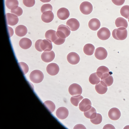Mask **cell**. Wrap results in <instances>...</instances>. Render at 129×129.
Returning a JSON list of instances; mask_svg holds the SVG:
<instances>
[{
  "label": "cell",
  "mask_w": 129,
  "mask_h": 129,
  "mask_svg": "<svg viewBox=\"0 0 129 129\" xmlns=\"http://www.w3.org/2000/svg\"><path fill=\"white\" fill-rule=\"evenodd\" d=\"M41 2L43 3H48L50 2L51 0H40Z\"/></svg>",
  "instance_id": "obj_45"
},
{
  "label": "cell",
  "mask_w": 129,
  "mask_h": 129,
  "mask_svg": "<svg viewBox=\"0 0 129 129\" xmlns=\"http://www.w3.org/2000/svg\"><path fill=\"white\" fill-rule=\"evenodd\" d=\"M46 71L48 74L50 75L55 76L59 72V67L56 63H50L47 65Z\"/></svg>",
  "instance_id": "obj_8"
},
{
  "label": "cell",
  "mask_w": 129,
  "mask_h": 129,
  "mask_svg": "<svg viewBox=\"0 0 129 129\" xmlns=\"http://www.w3.org/2000/svg\"><path fill=\"white\" fill-rule=\"evenodd\" d=\"M7 27L8 28V29H9V30L10 31L9 37H12V36L13 35V34H14L13 29H12V28L10 27Z\"/></svg>",
  "instance_id": "obj_44"
},
{
  "label": "cell",
  "mask_w": 129,
  "mask_h": 129,
  "mask_svg": "<svg viewBox=\"0 0 129 129\" xmlns=\"http://www.w3.org/2000/svg\"><path fill=\"white\" fill-rule=\"evenodd\" d=\"M95 56L97 59L103 60L105 59L108 56V52L105 48L99 47L96 49Z\"/></svg>",
  "instance_id": "obj_7"
},
{
  "label": "cell",
  "mask_w": 129,
  "mask_h": 129,
  "mask_svg": "<svg viewBox=\"0 0 129 129\" xmlns=\"http://www.w3.org/2000/svg\"><path fill=\"white\" fill-rule=\"evenodd\" d=\"M69 114L68 110L65 107H61L56 110V114L58 118L64 120L67 118Z\"/></svg>",
  "instance_id": "obj_15"
},
{
  "label": "cell",
  "mask_w": 129,
  "mask_h": 129,
  "mask_svg": "<svg viewBox=\"0 0 129 129\" xmlns=\"http://www.w3.org/2000/svg\"><path fill=\"white\" fill-rule=\"evenodd\" d=\"M18 64L20 68L21 69L24 75L26 74L29 71V68L28 66L26 63L23 62H19Z\"/></svg>",
  "instance_id": "obj_36"
},
{
  "label": "cell",
  "mask_w": 129,
  "mask_h": 129,
  "mask_svg": "<svg viewBox=\"0 0 129 129\" xmlns=\"http://www.w3.org/2000/svg\"><path fill=\"white\" fill-rule=\"evenodd\" d=\"M92 107V103L91 101L89 99L85 98L82 100V101L80 103L79 108L81 111L84 112L88 111Z\"/></svg>",
  "instance_id": "obj_11"
},
{
  "label": "cell",
  "mask_w": 129,
  "mask_h": 129,
  "mask_svg": "<svg viewBox=\"0 0 129 129\" xmlns=\"http://www.w3.org/2000/svg\"><path fill=\"white\" fill-rule=\"evenodd\" d=\"M27 27L22 25L17 26L15 30L16 34L19 37H23L25 36L27 33Z\"/></svg>",
  "instance_id": "obj_24"
},
{
  "label": "cell",
  "mask_w": 129,
  "mask_h": 129,
  "mask_svg": "<svg viewBox=\"0 0 129 129\" xmlns=\"http://www.w3.org/2000/svg\"><path fill=\"white\" fill-rule=\"evenodd\" d=\"M101 78L97 75L96 72L92 73L89 77V81L91 84L96 85L100 83Z\"/></svg>",
  "instance_id": "obj_28"
},
{
  "label": "cell",
  "mask_w": 129,
  "mask_h": 129,
  "mask_svg": "<svg viewBox=\"0 0 129 129\" xmlns=\"http://www.w3.org/2000/svg\"><path fill=\"white\" fill-rule=\"evenodd\" d=\"M110 71L107 67L105 66H101L99 67L96 70L97 75L101 78L102 76L106 73H110Z\"/></svg>",
  "instance_id": "obj_29"
},
{
  "label": "cell",
  "mask_w": 129,
  "mask_h": 129,
  "mask_svg": "<svg viewBox=\"0 0 129 129\" xmlns=\"http://www.w3.org/2000/svg\"><path fill=\"white\" fill-rule=\"evenodd\" d=\"M53 7L52 5L49 4H44L41 7V10L42 13L48 11H52Z\"/></svg>",
  "instance_id": "obj_37"
},
{
  "label": "cell",
  "mask_w": 129,
  "mask_h": 129,
  "mask_svg": "<svg viewBox=\"0 0 129 129\" xmlns=\"http://www.w3.org/2000/svg\"><path fill=\"white\" fill-rule=\"evenodd\" d=\"M83 99V97L81 95L72 96L71 98V102L73 105L78 106L80 102Z\"/></svg>",
  "instance_id": "obj_31"
},
{
  "label": "cell",
  "mask_w": 129,
  "mask_h": 129,
  "mask_svg": "<svg viewBox=\"0 0 129 129\" xmlns=\"http://www.w3.org/2000/svg\"><path fill=\"white\" fill-rule=\"evenodd\" d=\"M55 53L53 51L45 52L43 53L41 55L42 60L45 62H50L53 61L55 58Z\"/></svg>",
  "instance_id": "obj_9"
},
{
  "label": "cell",
  "mask_w": 129,
  "mask_h": 129,
  "mask_svg": "<svg viewBox=\"0 0 129 129\" xmlns=\"http://www.w3.org/2000/svg\"><path fill=\"white\" fill-rule=\"evenodd\" d=\"M40 47L43 51H50L52 49V42L47 39L42 40L40 44Z\"/></svg>",
  "instance_id": "obj_17"
},
{
  "label": "cell",
  "mask_w": 129,
  "mask_h": 129,
  "mask_svg": "<svg viewBox=\"0 0 129 129\" xmlns=\"http://www.w3.org/2000/svg\"><path fill=\"white\" fill-rule=\"evenodd\" d=\"M6 4L8 9L12 10L15 7L19 6V2L18 0H6Z\"/></svg>",
  "instance_id": "obj_33"
},
{
  "label": "cell",
  "mask_w": 129,
  "mask_h": 129,
  "mask_svg": "<svg viewBox=\"0 0 129 129\" xmlns=\"http://www.w3.org/2000/svg\"><path fill=\"white\" fill-rule=\"evenodd\" d=\"M68 26L64 25H60L58 27L57 34L62 38H66L70 35L71 31Z\"/></svg>",
  "instance_id": "obj_3"
},
{
  "label": "cell",
  "mask_w": 129,
  "mask_h": 129,
  "mask_svg": "<svg viewBox=\"0 0 129 129\" xmlns=\"http://www.w3.org/2000/svg\"><path fill=\"white\" fill-rule=\"evenodd\" d=\"M82 89L80 86L77 83H74L70 85L69 88V93L72 96L81 95L82 93Z\"/></svg>",
  "instance_id": "obj_6"
},
{
  "label": "cell",
  "mask_w": 129,
  "mask_h": 129,
  "mask_svg": "<svg viewBox=\"0 0 129 129\" xmlns=\"http://www.w3.org/2000/svg\"><path fill=\"white\" fill-rule=\"evenodd\" d=\"M57 15L59 19L65 20L69 17L70 13L68 10L66 8H61L58 10Z\"/></svg>",
  "instance_id": "obj_16"
},
{
  "label": "cell",
  "mask_w": 129,
  "mask_h": 129,
  "mask_svg": "<svg viewBox=\"0 0 129 129\" xmlns=\"http://www.w3.org/2000/svg\"><path fill=\"white\" fill-rule=\"evenodd\" d=\"M110 73L111 72L105 74L101 78V80L106 84L107 87L111 86L114 82L113 77L111 75Z\"/></svg>",
  "instance_id": "obj_23"
},
{
  "label": "cell",
  "mask_w": 129,
  "mask_h": 129,
  "mask_svg": "<svg viewBox=\"0 0 129 129\" xmlns=\"http://www.w3.org/2000/svg\"><path fill=\"white\" fill-rule=\"evenodd\" d=\"M42 40H41V39L38 40L36 41L35 44V49H36L37 50V51L40 52H43V50H41L40 47V44Z\"/></svg>",
  "instance_id": "obj_40"
},
{
  "label": "cell",
  "mask_w": 129,
  "mask_h": 129,
  "mask_svg": "<svg viewBox=\"0 0 129 129\" xmlns=\"http://www.w3.org/2000/svg\"><path fill=\"white\" fill-rule=\"evenodd\" d=\"M111 32L108 28L105 27L100 28L97 33L99 39L103 41L108 40L111 37Z\"/></svg>",
  "instance_id": "obj_5"
},
{
  "label": "cell",
  "mask_w": 129,
  "mask_h": 129,
  "mask_svg": "<svg viewBox=\"0 0 129 129\" xmlns=\"http://www.w3.org/2000/svg\"><path fill=\"white\" fill-rule=\"evenodd\" d=\"M56 33H57V32H56ZM58 38L57 40L54 41L53 43L56 45H60L63 44L64 43L65 41V38H61L59 37L58 35Z\"/></svg>",
  "instance_id": "obj_39"
},
{
  "label": "cell",
  "mask_w": 129,
  "mask_h": 129,
  "mask_svg": "<svg viewBox=\"0 0 129 129\" xmlns=\"http://www.w3.org/2000/svg\"><path fill=\"white\" fill-rule=\"evenodd\" d=\"M95 47L91 44H87L83 47V52L87 55L91 56L95 52Z\"/></svg>",
  "instance_id": "obj_25"
},
{
  "label": "cell",
  "mask_w": 129,
  "mask_h": 129,
  "mask_svg": "<svg viewBox=\"0 0 129 129\" xmlns=\"http://www.w3.org/2000/svg\"><path fill=\"white\" fill-rule=\"evenodd\" d=\"M11 12L13 14L16 15L18 16H20L22 15L23 13V10L21 7L17 6L15 7L11 10Z\"/></svg>",
  "instance_id": "obj_35"
},
{
  "label": "cell",
  "mask_w": 129,
  "mask_h": 129,
  "mask_svg": "<svg viewBox=\"0 0 129 129\" xmlns=\"http://www.w3.org/2000/svg\"><path fill=\"white\" fill-rule=\"evenodd\" d=\"M90 121L94 124H99L102 121V116L99 113H97L96 117L93 119H90Z\"/></svg>",
  "instance_id": "obj_34"
},
{
  "label": "cell",
  "mask_w": 129,
  "mask_h": 129,
  "mask_svg": "<svg viewBox=\"0 0 129 129\" xmlns=\"http://www.w3.org/2000/svg\"><path fill=\"white\" fill-rule=\"evenodd\" d=\"M108 89V87L106 84L102 80H101L100 83L95 86L96 91L100 94H105L107 92Z\"/></svg>",
  "instance_id": "obj_20"
},
{
  "label": "cell",
  "mask_w": 129,
  "mask_h": 129,
  "mask_svg": "<svg viewBox=\"0 0 129 129\" xmlns=\"http://www.w3.org/2000/svg\"><path fill=\"white\" fill-rule=\"evenodd\" d=\"M44 78V75L41 71L35 70L31 72L30 75V80L35 83H39L42 82Z\"/></svg>",
  "instance_id": "obj_2"
},
{
  "label": "cell",
  "mask_w": 129,
  "mask_h": 129,
  "mask_svg": "<svg viewBox=\"0 0 129 129\" xmlns=\"http://www.w3.org/2000/svg\"><path fill=\"white\" fill-rule=\"evenodd\" d=\"M23 4L28 7L34 6L35 4V0H23Z\"/></svg>",
  "instance_id": "obj_38"
},
{
  "label": "cell",
  "mask_w": 129,
  "mask_h": 129,
  "mask_svg": "<svg viewBox=\"0 0 129 129\" xmlns=\"http://www.w3.org/2000/svg\"><path fill=\"white\" fill-rule=\"evenodd\" d=\"M115 25L117 28L124 27L126 28L128 27L127 21L122 17H118L115 20Z\"/></svg>",
  "instance_id": "obj_26"
},
{
  "label": "cell",
  "mask_w": 129,
  "mask_h": 129,
  "mask_svg": "<svg viewBox=\"0 0 129 129\" xmlns=\"http://www.w3.org/2000/svg\"><path fill=\"white\" fill-rule=\"evenodd\" d=\"M56 31L53 30H48L45 34V37L47 40H49L51 42H53L58 38Z\"/></svg>",
  "instance_id": "obj_21"
},
{
  "label": "cell",
  "mask_w": 129,
  "mask_h": 129,
  "mask_svg": "<svg viewBox=\"0 0 129 129\" xmlns=\"http://www.w3.org/2000/svg\"><path fill=\"white\" fill-rule=\"evenodd\" d=\"M108 116L111 120H117L120 117V111L117 108H112L109 111Z\"/></svg>",
  "instance_id": "obj_14"
},
{
  "label": "cell",
  "mask_w": 129,
  "mask_h": 129,
  "mask_svg": "<svg viewBox=\"0 0 129 129\" xmlns=\"http://www.w3.org/2000/svg\"><path fill=\"white\" fill-rule=\"evenodd\" d=\"M7 22L8 25L14 26L18 24L19 22L18 16L13 13H7L6 14Z\"/></svg>",
  "instance_id": "obj_12"
},
{
  "label": "cell",
  "mask_w": 129,
  "mask_h": 129,
  "mask_svg": "<svg viewBox=\"0 0 129 129\" xmlns=\"http://www.w3.org/2000/svg\"><path fill=\"white\" fill-rule=\"evenodd\" d=\"M66 25L68 26L71 31H75L80 27V22L75 18H71L69 19L66 22Z\"/></svg>",
  "instance_id": "obj_13"
},
{
  "label": "cell",
  "mask_w": 129,
  "mask_h": 129,
  "mask_svg": "<svg viewBox=\"0 0 129 129\" xmlns=\"http://www.w3.org/2000/svg\"><path fill=\"white\" fill-rule=\"evenodd\" d=\"M67 59L68 62L72 65L77 64L80 61L79 55L74 52H71L69 53L67 56Z\"/></svg>",
  "instance_id": "obj_10"
},
{
  "label": "cell",
  "mask_w": 129,
  "mask_h": 129,
  "mask_svg": "<svg viewBox=\"0 0 129 129\" xmlns=\"http://www.w3.org/2000/svg\"><path fill=\"white\" fill-rule=\"evenodd\" d=\"M93 6L89 2L84 1L80 5V9L81 13L84 15L90 14L93 11Z\"/></svg>",
  "instance_id": "obj_4"
},
{
  "label": "cell",
  "mask_w": 129,
  "mask_h": 129,
  "mask_svg": "<svg viewBox=\"0 0 129 129\" xmlns=\"http://www.w3.org/2000/svg\"><path fill=\"white\" fill-rule=\"evenodd\" d=\"M74 129H86V127L82 124H78L75 126Z\"/></svg>",
  "instance_id": "obj_43"
},
{
  "label": "cell",
  "mask_w": 129,
  "mask_h": 129,
  "mask_svg": "<svg viewBox=\"0 0 129 129\" xmlns=\"http://www.w3.org/2000/svg\"><path fill=\"white\" fill-rule=\"evenodd\" d=\"M84 116L87 118H89V119H93L96 117V111L95 108L93 107H91L90 109L88 111L84 112Z\"/></svg>",
  "instance_id": "obj_27"
},
{
  "label": "cell",
  "mask_w": 129,
  "mask_h": 129,
  "mask_svg": "<svg viewBox=\"0 0 129 129\" xmlns=\"http://www.w3.org/2000/svg\"><path fill=\"white\" fill-rule=\"evenodd\" d=\"M112 36L115 40H124L127 37V30L124 27H120L114 29L112 32Z\"/></svg>",
  "instance_id": "obj_1"
},
{
  "label": "cell",
  "mask_w": 129,
  "mask_h": 129,
  "mask_svg": "<svg viewBox=\"0 0 129 129\" xmlns=\"http://www.w3.org/2000/svg\"><path fill=\"white\" fill-rule=\"evenodd\" d=\"M88 26L90 30L95 31L100 28L101 23L100 21L97 18H92L89 22Z\"/></svg>",
  "instance_id": "obj_19"
},
{
  "label": "cell",
  "mask_w": 129,
  "mask_h": 129,
  "mask_svg": "<svg viewBox=\"0 0 129 129\" xmlns=\"http://www.w3.org/2000/svg\"><path fill=\"white\" fill-rule=\"evenodd\" d=\"M112 3L117 6L123 5L125 2V0H111Z\"/></svg>",
  "instance_id": "obj_41"
},
{
  "label": "cell",
  "mask_w": 129,
  "mask_h": 129,
  "mask_svg": "<svg viewBox=\"0 0 129 129\" xmlns=\"http://www.w3.org/2000/svg\"><path fill=\"white\" fill-rule=\"evenodd\" d=\"M120 13L123 17L128 19L129 18V6L126 5L122 7L120 10Z\"/></svg>",
  "instance_id": "obj_32"
},
{
  "label": "cell",
  "mask_w": 129,
  "mask_h": 129,
  "mask_svg": "<svg viewBox=\"0 0 129 129\" xmlns=\"http://www.w3.org/2000/svg\"><path fill=\"white\" fill-rule=\"evenodd\" d=\"M54 16L52 11L44 12L41 15V19L45 23H50L53 20Z\"/></svg>",
  "instance_id": "obj_18"
},
{
  "label": "cell",
  "mask_w": 129,
  "mask_h": 129,
  "mask_svg": "<svg viewBox=\"0 0 129 129\" xmlns=\"http://www.w3.org/2000/svg\"><path fill=\"white\" fill-rule=\"evenodd\" d=\"M31 41L29 38H24L20 40L19 45L20 47L23 49H29L32 46Z\"/></svg>",
  "instance_id": "obj_22"
},
{
  "label": "cell",
  "mask_w": 129,
  "mask_h": 129,
  "mask_svg": "<svg viewBox=\"0 0 129 129\" xmlns=\"http://www.w3.org/2000/svg\"><path fill=\"white\" fill-rule=\"evenodd\" d=\"M103 129H115V127H114V126L111 124H106L104 126V127H103Z\"/></svg>",
  "instance_id": "obj_42"
},
{
  "label": "cell",
  "mask_w": 129,
  "mask_h": 129,
  "mask_svg": "<svg viewBox=\"0 0 129 129\" xmlns=\"http://www.w3.org/2000/svg\"><path fill=\"white\" fill-rule=\"evenodd\" d=\"M43 105L50 113L53 112L55 109V105L50 100L44 102Z\"/></svg>",
  "instance_id": "obj_30"
},
{
  "label": "cell",
  "mask_w": 129,
  "mask_h": 129,
  "mask_svg": "<svg viewBox=\"0 0 129 129\" xmlns=\"http://www.w3.org/2000/svg\"><path fill=\"white\" fill-rule=\"evenodd\" d=\"M128 21H129V19H128Z\"/></svg>",
  "instance_id": "obj_46"
}]
</instances>
